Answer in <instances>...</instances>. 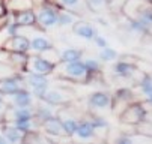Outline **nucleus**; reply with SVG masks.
<instances>
[{
    "mask_svg": "<svg viewBox=\"0 0 152 144\" xmlns=\"http://www.w3.org/2000/svg\"><path fill=\"white\" fill-rule=\"evenodd\" d=\"M62 66V71L59 77L62 80L71 81V83H78V84H88V72L83 60H75L69 63H57Z\"/></svg>",
    "mask_w": 152,
    "mask_h": 144,
    "instance_id": "obj_1",
    "label": "nucleus"
},
{
    "mask_svg": "<svg viewBox=\"0 0 152 144\" xmlns=\"http://www.w3.org/2000/svg\"><path fill=\"white\" fill-rule=\"evenodd\" d=\"M148 108H145L143 102H129L121 113V122L125 125L139 126L146 122Z\"/></svg>",
    "mask_w": 152,
    "mask_h": 144,
    "instance_id": "obj_2",
    "label": "nucleus"
},
{
    "mask_svg": "<svg viewBox=\"0 0 152 144\" xmlns=\"http://www.w3.org/2000/svg\"><path fill=\"white\" fill-rule=\"evenodd\" d=\"M74 92L68 87H56V89H47L45 95L42 96V102L50 107H59V105H68L74 99Z\"/></svg>",
    "mask_w": 152,
    "mask_h": 144,
    "instance_id": "obj_3",
    "label": "nucleus"
},
{
    "mask_svg": "<svg viewBox=\"0 0 152 144\" xmlns=\"http://www.w3.org/2000/svg\"><path fill=\"white\" fill-rule=\"evenodd\" d=\"M35 9V8H33ZM59 8L53 6L51 3H42L36 14V24L41 26L42 29H50L57 24V17H59Z\"/></svg>",
    "mask_w": 152,
    "mask_h": 144,
    "instance_id": "obj_4",
    "label": "nucleus"
},
{
    "mask_svg": "<svg viewBox=\"0 0 152 144\" xmlns=\"http://www.w3.org/2000/svg\"><path fill=\"white\" fill-rule=\"evenodd\" d=\"M56 71V63L50 62L48 59H45L41 54H29V60L27 65L24 68V72H36V74H42V75H51Z\"/></svg>",
    "mask_w": 152,
    "mask_h": 144,
    "instance_id": "obj_5",
    "label": "nucleus"
},
{
    "mask_svg": "<svg viewBox=\"0 0 152 144\" xmlns=\"http://www.w3.org/2000/svg\"><path fill=\"white\" fill-rule=\"evenodd\" d=\"M2 50H5L8 53H29L30 51V39L20 33L15 36H8Z\"/></svg>",
    "mask_w": 152,
    "mask_h": 144,
    "instance_id": "obj_6",
    "label": "nucleus"
},
{
    "mask_svg": "<svg viewBox=\"0 0 152 144\" xmlns=\"http://www.w3.org/2000/svg\"><path fill=\"white\" fill-rule=\"evenodd\" d=\"M24 84H26L24 77L21 75V72H17L12 77L0 80V92H2L3 96H9V95L15 93L17 90H20L21 87H24Z\"/></svg>",
    "mask_w": 152,
    "mask_h": 144,
    "instance_id": "obj_7",
    "label": "nucleus"
},
{
    "mask_svg": "<svg viewBox=\"0 0 152 144\" xmlns=\"http://www.w3.org/2000/svg\"><path fill=\"white\" fill-rule=\"evenodd\" d=\"M136 72H137L136 62H129V60H125V59H121L113 66V75L116 78H121V80L133 78L136 75Z\"/></svg>",
    "mask_w": 152,
    "mask_h": 144,
    "instance_id": "obj_8",
    "label": "nucleus"
},
{
    "mask_svg": "<svg viewBox=\"0 0 152 144\" xmlns=\"http://www.w3.org/2000/svg\"><path fill=\"white\" fill-rule=\"evenodd\" d=\"M41 128H42V131H44V134L48 135V137H63L65 135L62 122H60V119L56 114L42 122Z\"/></svg>",
    "mask_w": 152,
    "mask_h": 144,
    "instance_id": "obj_9",
    "label": "nucleus"
},
{
    "mask_svg": "<svg viewBox=\"0 0 152 144\" xmlns=\"http://www.w3.org/2000/svg\"><path fill=\"white\" fill-rule=\"evenodd\" d=\"M0 129H2V134L3 137L6 138L8 143H12V144H17V143H23L24 140V132H21L14 123L11 122H3L0 125Z\"/></svg>",
    "mask_w": 152,
    "mask_h": 144,
    "instance_id": "obj_10",
    "label": "nucleus"
},
{
    "mask_svg": "<svg viewBox=\"0 0 152 144\" xmlns=\"http://www.w3.org/2000/svg\"><path fill=\"white\" fill-rule=\"evenodd\" d=\"M12 20L20 26V27H35L36 24V14L35 9H26V11H20L11 14Z\"/></svg>",
    "mask_w": 152,
    "mask_h": 144,
    "instance_id": "obj_11",
    "label": "nucleus"
},
{
    "mask_svg": "<svg viewBox=\"0 0 152 144\" xmlns=\"http://www.w3.org/2000/svg\"><path fill=\"white\" fill-rule=\"evenodd\" d=\"M72 32L80 36L81 39H86V41H94V38L98 35V30L88 21H77L72 24Z\"/></svg>",
    "mask_w": 152,
    "mask_h": 144,
    "instance_id": "obj_12",
    "label": "nucleus"
},
{
    "mask_svg": "<svg viewBox=\"0 0 152 144\" xmlns=\"http://www.w3.org/2000/svg\"><path fill=\"white\" fill-rule=\"evenodd\" d=\"M9 98H11V105H14V107H30V105H33V95L26 87H21L15 93L9 95Z\"/></svg>",
    "mask_w": 152,
    "mask_h": 144,
    "instance_id": "obj_13",
    "label": "nucleus"
},
{
    "mask_svg": "<svg viewBox=\"0 0 152 144\" xmlns=\"http://www.w3.org/2000/svg\"><path fill=\"white\" fill-rule=\"evenodd\" d=\"M112 95L110 93H107V92H95L89 96V105L95 110H104L107 107H110L112 105Z\"/></svg>",
    "mask_w": 152,
    "mask_h": 144,
    "instance_id": "obj_14",
    "label": "nucleus"
},
{
    "mask_svg": "<svg viewBox=\"0 0 152 144\" xmlns=\"http://www.w3.org/2000/svg\"><path fill=\"white\" fill-rule=\"evenodd\" d=\"M74 135L80 140H92L96 135V131L89 119H83V120H78V125H77Z\"/></svg>",
    "mask_w": 152,
    "mask_h": 144,
    "instance_id": "obj_15",
    "label": "nucleus"
},
{
    "mask_svg": "<svg viewBox=\"0 0 152 144\" xmlns=\"http://www.w3.org/2000/svg\"><path fill=\"white\" fill-rule=\"evenodd\" d=\"M8 62L18 71V72H24V68L27 65L29 60V53H8Z\"/></svg>",
    "mask_w": 152,
    "mask_h": 144,
    "instance_id": "obj_16",
    "label": "nucleus"
},
{
    "mask_svg": "<svg viewBox=\"0 0 152 144\" xmlns=\"http://www.w3.org/2000/svg\"><path fill=\"white\" fill-rule=\"evenodd\" d=\"M53 48V44L44 36H35L30 39V51L35 54H42L44 51H48Z\"/></svg>",
    "mask_w": 152,
    "mask_h": 144,
    "instance_id": "obj_17",
    "label": "nucleus"
},
{
    "mask_svg": "<svg viewBox=\"0 0 152 144\" xmlns=\"http://www.w3.org/2000/svg\"><path fill=\"white\" fill-rule=\"evenodd\" d=\"M5 3H6L8 12H11V14L35 8L33 0H5Z\"/></svg>",
    "mask_w": 152,
    "mask_h": 144,
    "instance_id": "obj_18",
    "label": "nucleus"
},
{
    "mask_svg": "<svg viewBox=\"0 0 152 144\" xmlns=\"http://www.w3.org/2000/svg\"><path fill=\"white\" fill-rule=\"evenodd\" d=\"M57 116V114H56ZM62 122V126H63V131H65V135L66 137H74L75 134V129H77V125H78V119H75L74 116L71 114H66V116H57Z\"/></svg>",
    "mask_w": 152,
    "mask_h": 144,
    "instance_id": "obj_19",
    "label": "nucleus"
},
{
    "mask_svg": "<svg viewBox=\"0 0 152 144\" xmlns=\"http://www.w3.org/2000/svg\"><path fill=\"white\" fill-rule=\"evenodd\" d=\"M24 81L30 86V87H38V86H48L50 80L48 75H42V74H36V72H24Z\"/></svg>",
    "mask_w": 152,
    "mask_h": 144,
    "instance_id": "obj_20",
    "label": "nucleus"
},
{
    "mask_svg": "<svg viewBox=\"0 0 152 144\" xmlns=\"http://www.w3.org/2000/svg\"><path fill=\"white\" fill-rule=\"evenodd\" d=\"M59 3L66 8L68 11L74 12V14H84V11H88V6H86V2L84 0H59Z\"/></svg>",
    "mask_w": 152,
    "mask_h": 144,
    "instance_id": "obj_21",
    "label": "nucleus"
},
{
    "mask_svg": "<svg viewBox=\"0 0 152 144\" xmlns=\"http://www.w3.org/2000/svg\"><path fill=\"white\" fill-rule=\"evenodd\" d=\"M84 66H86V72H88V83H91L94 78L99 75L101 63L95 59H88V60H84Z\"/></svg>",
    "mask_w": 152,
    "mask_h": 144,
    "instance_id": "obj_22",
    "label": "nucleus"
},
{
    "mask_svg": "<svg viewBox=\"0 0 152 144\" xmlns=\"http://www.w3.org/2000/svg\"><path fill=\"white\" fill-rule=\"evenodd\" d=\"M83 57V51L78 48H66L62 54H60V62L59 63H69V62H75V60H81Z\"/></svg>",
    "mask_w": 152,
    "mask_h": 144,
    "instance_id": "obj_23",
    "label": "nucleus"
},
{
    "mask_svg": "<svg viewBox=\"0 0 152 144\" xmlns=\"http://www.w3.org/2000/svg\"><path fill=\"white\" fill-rule=\"evenodd\" d=\"M75 20H77V17H75L74 12H71L68 9H63V11L60 9L59 11V17H57V24L59 26H62V27L72 26L75 23Z\"/></svg>",
    "mask_w": 152,
    "mask_h": 144,
    "instance_id": "obj_24",
    "label": "nucleus"
},
{
    "mask_svg": "<svg viewBox=\"0 0 152 144\" xmlns=\"http://www.w3.org/2000/svg\"><path fill=\"white\" fill-rule=\"evenodd\" d=\"M113 102H121V104H124L125 107L129 104V102H133V92L129 90V89H119L112 101V104Z\"/></svg>",
    "mask_w": 152,
    "mask_h": 144,
    "instance_id": "obj_25",
    "label": "nucleus"
},
{
    "mask_svg": "<svg viewBox=\"0 0 152 144\" xmlns=\"http://www.w3.org/2000/svg\"><path fill=\"white\" fill-rule=\"evenodd\" d=\"M139 87H140V92L148 98L151 93H152V75L151 74H143L140 81H139Z\"/></svg>",
    "mask_w": 152,
    "mask_h": 144,
    "instance_id": "obj_26",
    "label": "nucleus"
},
{
    "mask_svg": "<svg viewBox=\"0 0 152 144\" xmlns=\"http://www.w3.org/2000/svg\"><path fill=\"white\" fill-rule=\"evenodd\" d=\"M18 71L9 63L8 60H0V80L2 78H8V77H12L15 75Z\"/></svg>",
    "mask_w": 152,
    "mask_h": 144,
    "instance_id": "obj_27",
    "label": "nucleus"
},
{
    "mask_svg": "<svg viewBox=\"0 0 152 144\" xmlns=\"http://www.w3.org/2000/svg\"><path fill=\"white\" fill-rule=\"evenodd\" d=\"M84 2H86V6H88V9L92 11V12H95V14L108 9L105 0H84Z\"/></svg>",
    "mask_w": 152,
    "mask_h": 144,
    "instance_id": "obj_28",
    "label": "nucleus"
},
{
    "mask_svg": "<svg viewBox=\"0 0 152 144\" xmlns=\"http://www.w3.org/2000/svg\"><path fill=\"white\" fill-rule=\"evenodd\" d=\"M45 105H47V104H45ZM51 116H54V113L50 110V105H47V107H38V108L35 110V119L39 122V126H41L42 122L47 120V119L51 117Z\"/></svg>",
    "mask_w": 152,
    "mask_h": 144,
    "instance_id": "obj_29",
    "label": "nucleus"
},
{
    "mask_svg": "<svg viewBox=\"0 0 152 144\" xmlns=\"http://www.w3.org/2000/svg\"><path fill=\"white\" fill-rule=\"evenodd\" d=\"M118 57H119L118 51L113 50V48H108V45L104 47V48H101V51H99V59H101V62H115Z\"/></svg>",
    "mask_w": 152,
    "mask_h": 144,
    "instance_id": "obj_30",
    "label": "nucleus"
},
{
    "mask_svg": "<svg viewBox=\"0 0 152 144\" xmlns=\"http://www.w3.org/2000/svg\"><path fill=\"white\" fill-rule=\"evenodd\" d=\"M92 122V125L95 128V131H102V129H108V122L104 119V117H99V116H92L89 119Z\"/></svg>",
    "mask_w": 152,
    "mask_h": 144,
    "instance_id": "obj_31",
    "label": "nucleus"
},
{
    "mask_svg": "<svg viewBox=\"0 0 152 144\" xmlns=\"http://www.w3.org/2000/svg\"><path fill=\"white\" fill-rule=\"evenodd\" d=\"M47 89H48V86H38V87H30V92H32V95H33L35 98H38V99L41 101L42 96L45 95Z\"/></svg>",
    "mask_w": 152,
    "mask_h": 144,
    "instance_id": "obj_32",
    "label": "nucleus"
},
{
    "mask_svg": "<svg viewBox=\"0 0 152 144\" xmlns=\"http://www.w3.org/2000/svg\"><path fill=\"white\" fill-rule=\"evenodd\" d=\"M11 20H12L11 12H6V14H3V15H0V32L5 30V29L8 27V24L11 23Z\"/></svg>",
    "mask_w": 152,
    "mask_h": 144,
    "instance_id": "obj_33",
    "label": "nucleus"
},
{
    "mask_svg": "<svg viewBox=\"0 0 152 144\" xmlns=\"http://www.w3.org/2000/svg\"><path fill=\"white\" fill-rule=\"evenodd\" d=\"M21 27L14 21V20H11V23L8 24V27L5 29L6 32H8V36H15V35H18V30H20Z\"/></svg>",
    "mask_w": 152,
    "mask_h": 144,
    "instance_id": "obj_34",
    "label": "nucleus"
},
{
    "mask_svg": "<svg viewBox=\"0 0 152 144\" xmlns=\"http://www.w3.org/2000/svg\"><path fill=\"white\" fill-rule=\"evenodd\" d=\"M115 141H116L118 144H131V143H134V138H133L131 135H128V134H122V135L118 137Z\"/></svg>",
    "mask_w": 152,
    "mask_h": 144,
    "instance_id": "obj_35",
    "label": "nucleus"
},
{
    "mask_svg": "<svg viewBox=\"0 0 152 144\" xmlns=\"http://www.w3.org/2000/svg\"><path fill=\"white\" fill-rule=\"evenodd\" d=\"M6 110H8V104L5 102V99L0 102V125L5 122V116H6Z\"/></svg>",
    "mask_w": 152,
    "mask_h": 144,
    "instance_id": "obj_36",
    "label": "nucleus"
},
{
    "mask_svg": "<svg viewBox=\"0 0 152 144\" xmlns=\"http://www.w3.org/2000/svg\"><path fill=\"white\" fill-rule=\"evenodd\" d=\"M94 42L96 44V47L98 48H104V47H107V41L104 39V36H101L99 33L94 38Z\"/></svg>",
    "mask_w": 152,
    "mask_h": 144,
    "instance_id": "obj_37",
    "label": "nucleus"
},
{
    "mask_svg": "<svg viewBox=\"0 0 152 144\" xmlns=\"http://www.w3.org/2000/svg\"><path fill=\"white\" fill-rule=\"evenodd\" d=\"M8 9H6V3H5V0H0V15H3L6 14Z\"/></svg>",
    "mask_w": 152,
    "mask_h": 144,
    "instance_id": "obj_38",
    "label": "nucleus"
},
{
    "mask_svg": "<svg viewBox=\"0 0 152 144\" xmlns=\"http://www.w3.org/2000/svg\"><path fill=\"white\" fill-rule=\"evenodd\" d=\"M8 141H6V138L3 137V134H0V144H6Z\"/></svg>",
    "mask_w": 152,
    "mask_h": 144,
    "instance_id": "obj_39",
    "label": "nucleus"
},
{
    "mask_svg": "<svg viewBox=\"0 0 152 144\" xmlns=\"http://www.w3.org/2000/svg\"><path fill=\"white\" fill-rule=\"evenodd\" d=\"M148 104H151V105H152V93L148 96Z\"/></svg>",
    "mask_w": 152,
    "mask_h": 144,
    "instance_id": "obj_40",
    "label": "nucleus"
},
{
    "mask_svg": "<svg viewBox=\"0 0 152 144\" xmlns=\"http://www.w3.org/2000/svg\"><path fill=\"white\" fill-rule=\"evenodd\" d=\"M3 99H5V96H3V95H2V92H0V102H2V101H3Z\"/></svg>",
    "mask_w": 152,
    "mask_h": 144,
    "instance_id": "obj_41",
    "label": "nucleus"
},
{
    "mask_svg": "<svg viewBox=\"0 0 152 144\" xmlns=\"http://www.w3.org/2000/svg\"><path fill=\"white\" fill-rule=\"evenodd\" d=\"M105 2H108V0H105Z\"/></svg>",
    "mask_w": 152,
    "mask_h": 144,
    "instance_id": "obj_42",
    "label": "nucleus"
},
{
    "mask_svg": "<svg viewBox=\"0 0 152 144\" xmlns=\"http://www.w3.org/2000/svg\"><path fill=\"white\" fill-rule=\"evenodd\" d=\"M149 2H152V0H149Z\"/></svg>",
    "mask_w": 152,
    "mask_h": 144,
    "instance_id": "obj_43",
    "label": "nucleus"
}]
</instances>
